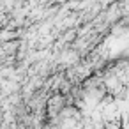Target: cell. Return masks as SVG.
<instances>
[{"label":"cell","mask_w":129,"mask_h":129,"mask_svg":"<svg viewBox=\"0 0 129 129\" xmlns=\"http://www.w3.org/2000/svg\"><path fill=\"white\" fill-rule=\"evenodd\" d=\"M125 99L129 101V88H127V92H125Z\"/></svg>","instance_id":"cell-1"}]
</instances>
